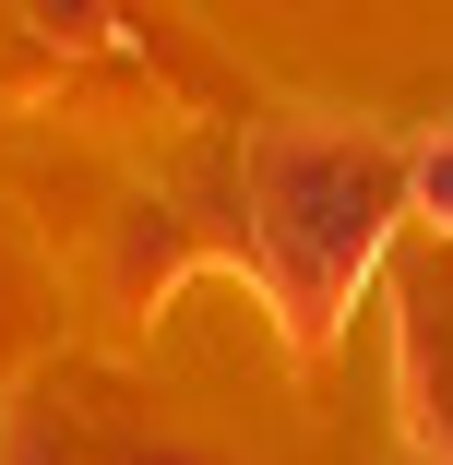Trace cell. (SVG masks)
<instances>
[{
	"label": "cell",
	"instance_id": "obj_1",
	"mask_svg": "<svg viewBox=\"0 0 453 465\" xmlns=\"http://www.w3.org/2000/svg\"><path fill=\"white\" fill-rule=\"evenodd\" d=\"M394 215H406V155H382L370 132L299 120L251 143V262L287 299V334H334Z\"/></svg>",
	"mask_w": 453,
	"mask_h": 465
},
{
	"label": "cell",
	"instance_id": "obj_2",
	"mask_svg": "<svg viewBox=\"0 0 453 465\" xmlns=\"http://www.w3.org/2000/svg\"><path fill=\"white\" fill-rule=\"evenodd\" d=\"M0 465H84V441L60 430V406H13L0 418Z\"/></svg>",
	"mask_w": 453,
	"mask_h": 465
},
{
	"label": "cell",
	"instance_id": "obj_3",
	"mask_svg": "<svg viewBox=\"0 0 453 465\" xmlns=\"http://www.w3.org/2000/svg\"><path fill=\"white\" fill-rule=\"evenodd\" d=\"M406 215H429V227L453 239V132H429V143L406 155Z\"/></svg>",
	"mask_w": 453,
	"mask_h": 465
},
{
	"label": "cell",
	"instance_id": "obj_4",
	"mask_svg": "<svg viewBox=\"0 0 453 465\" xmlns=\"http://www.w3.org/2000/svg\"><path fill=\"white\" fill-rule=\"evenodd\" d=\"M48 36H108V0H25Z\"/></svg>",
	"mask_w": 453,
	"mask_h": 465
}]
</instances>
